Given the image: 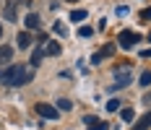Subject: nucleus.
I'll list each match as a JSON object with an SVG mask.
<instances>
[{"label":"nucleus","mask_w":151,"mask_h":130,"mask_svg":"<svg viewBox=\"0 0 151 130\" xmlns=\"http://www.w3.org/2000/svg\"><path fill=\"white\" fill-rule=\"evenodd\" d=\"M42 57H45V50H42V47H37V50H34V55H31V65H39Z\"/></svg>","instance_id":"obj_12"},{"label":"nucleus","mask_w":151,"mask_h":130,"mask_svg":"<svg viewBox=\"0 0 151 130\" xmlns=\"http://www.w3.org/2000/svg\"><path fill=\"white\" fill-rule=\"evenodd\" d=\"M58 52H60V44H58V42H50V44H47L45 55H58Z\"/></svg>","instance_id":"obj_14"},{"label":"nucleus","mask_w":151,"mask_h":130,"mask_svg":"<svg viewBox=\"0 0 151 130\" xmlns=\"http://www.w3.org/2000/svg\"><path fill=\"white\" fill-rule=\"evenodd\" d=\"M115 75H117V81H115V86H128L130 83V65H117V70H115Z\"/></svg>","instance_id":"obj_3"},{"label":"nucleus","mask_w":151,"mask_h":130,"mask_svg":"<svg viewBox=\"0 0 151 130\" xmlns=\"http://www.w3.org/2000/svg\"><path fill=\"white\" fill-rule=\"evenodd\" d=\"M68 3H76V0H68Z\"/></svg>","instance_id":"obj_24"},{"label":"nucleus","mask_w":151,"mask_h":130,"mask_svg":"<svg viewBox=\"0 0 151 130\" xmlns=\"http://www.w3.org/2000/svg\"><path fill=\"white\" fill-rule=\"evenodd\" d=\"M117 16H128V5H117Z\"/></svg>","instance_id":"obj_22"},{"label":"nucleus","mask_w":151,"mask_h":130,"mask_svg":"<svg viewBox=\"0 0 151 130\" xmlns=\"http://www.w3.org/2000/svg\"><path fill=\"white\" fill-rule=\"evenodd\" d=\"M91 34H94L91 26H81V29H78V37H81V39H83V37H91Z\"/></svg>","instance_id":"obj_17"},{"label":"nucleus","mask_w":151,"mask_h":130,"mask_svg":"<svg viewBox=\"0 0 151 130\" xmlns=\"http://www.w3.org/2000/svg\"><path fill=\"white\" fill-rule=\"evenodd\" d=\"M149 128H151V109H149L143 117H141V120H138V122H136L130 130H149Z\"/></svg>","instance_id":"obj_6"},{"label":"nucleus","mask_w":151,"mask_h":130,"mask_svg":"<svg viewBox=\"0 0 151 130\" xmlns=\"http://www.w3.org/2000/svg\"><path fill=\"white\" fill-rule=\"evenodd\" d=\"M37 115L47 117V120H58V109L52 104H37Z\"/></svg>","instance_id":"obj_4"},{"label":"nucleus","mask_w":151,"mask_h":130,"mask_svg":"<svg viewBox=\"0 0 151 130\" xmlns=\"http://www.w3.org/2000/svg\"><path fill=\"white\" fill-rule=\"evenodd\" d=\"M11 57H13V50H11L8 44H0V65H5Z\"/></svg>","instance_id":"obj_7"},{"label":"nucleus","mask_w":151,"mask_h":130,"mask_svg":"<svg viewBox=\"0 0 151 130\" xmlns=\"http://www.w3.org/2000/svg\"><path fill=\"white\" fill-rule=\"evenodd\" d=\"M112 52H115V44H107L102 52H96V55H94V62H102V57H109Z\"/></svg>","instance_id":"obj_8"},{"label":"nucleus","mask_w":151,"mask_h":130,"mask_svg":"<svg viewBox=\"0 0 151 130\" xmlns=\"http://www.w3.org/2000/svg\"><path fill=\"white\" fill-rule=\"evenodd\" d=\"M0 37H3V29H0Z\"/></svg>","instance_id":"obj_25"},{"label":"nucleus","mask_w":151,"mask_h":130,"mask_svg":"<svg viewBox=\"0 0 151 130\" xmlns=\"http://www.w3.org/2000/svg\"><path fill=\"white\" fill-rule=\"evenodd\" d=\"M31 68H24V65H11V68H5V70L0 73V83H5V86H24V83H29L31 81Z\"/></svg>","instance_id":"obj_1"},{"label":"nucleus","mask_w":151,"mask_h":130,"mask_svg":"<svg viewBox=\"0 0 151 130\" xmlns=\"http://www.w3.org/2000/svg\"><path fill=\"white\" fill-rule=\"evenodd\" d=\"M141 21L146 24V21H151V8H146V11H141Z\"/></svg>","instance_id":"obj_20"},{"label":"nucleus","mask_w":151,"mask_h":130,"mask_svg":"<svg viewBox=\"0 0 151 130\" xmlns=\"http://www.w3.org/2000/svg\"><path fill=\"white\" fill-rule=\"evenodd\" d=\"M120 117H122V122H130V120H133L136 115H133V109H130V107H125V109L120 112Z\"/></svg>","instance_id":"obj_15"},{"label":"nucleus","mask_w":151,"mask_h":130,"mask_svg":"<svg viewBox=\"0 0 151 130\" xmlns=\"http://www.w3.org/2000/svg\"><path fill=\"white\" fill-rule=\"evenodd\" d=\"M107 109H109V112H115V109H120V99H112L109 104H107Z\"/></svg>","instance_id":"obj_19"},{"label":"nucleus","mask_w":151,"mask_h":130,"mask_svg":"<svg viewBox=\"0 0 151 130\" xmlns=\"http://www.w3.org/2000/svg\"><path fill=\"white\" fill-rule=\"evenodd\" d=\"M83 122L89 125V130H107V122H102V120H96L94 115H86V117H83Z\"/></svg>","instance_id":"obj_5"},{"label":"nucleus","mask_w":151,"mask_h":130,"mask_svg":"<svg viewBox=\"0 0 151 130\" xmlns=\"http://www.w3.org/2000/svg\"><path fill=\"white\" fill-rule=\"evenodd\" d=\"M5 18L8 21H16V0H8L5 3Z\"/></svg>","instance_id":"obj_10"},{"label":"nucleus","mask_w":151,"mask_h":130,"mask_svg":"<svg viewBox=\"0 0 151 130\" xmlns=\"http://www.w3.org/2000/svg\"><path fill=\"white\" fill-rule=\"evenodd\" d=\"M141 55H143V57H151V50H143Z\"/></svg>","instance_id":"obj_23"},{"label":"nucleus","mask_w":151,"mask_h":130,"mask_svg":"<svg viewBox=\"0 0 151 130\" xmlns=\"http://www.w3.org/2000/svg\"><path fill=\"white\" fill-rule=\"evenodd\" d=\"M138 83H141L143 88L151 86V70H143V73H141V81H138Z\"/></svg>","instance_id":"obj_13"},{"label":"nucleus","mask_w":151,"mask_h":130,"mask_svg":"<svg viewBox=\"0 0 151 130\" xmlns=\"http://www.w3.org/2000/svg\"><path fill=\"white\" fill-rule=\"evenodd\" d=\"M16 39H18V47H21V50H26V47L31 44V34H29V31H21Z\"/></svg>","instance_id":"obj_9"},{"label":"nucleus","mask_w":151,"mask_h":130,"mask_svg":"<svg viewBox=\"0 0 151 130\" xmlns=\"http://www.w3.org/2000/svg\"><path fill=\"white\" fill-rule=\"evenodd\" d=\"M70 107H73V104H70L68 99H60V101H58V109H65V112H68Z\"/></svg>","instance_id":"obj_18"},{"label":"nucleus","mask_w":151,"mask_h":130,"mask_svg":"<svg viewBox=\"0 0 151 130\" xmlns=\"http://www.w3.org/2000/svg\"><path fill=\"white\" fill-rule=\"evenodd\" d=\"M26 26H29V29H39V16L29 13V16H26Z\"/></svg>","instance_id":"obj_11"},{"label":"nucleus","mask_w":151,"mask_h":130,"mask_svg":"<svg viewBox=\"0 0 151 130\" xmlns=\"http://www.w3.org/2000/svg\"><path fill=\"white\" fill-rule=\"evenodd\" d=\"M86 18V11H73L70 13V21H83Z\"/></svg>","instance_id":"obj_16"},{"label":"nucleus","mask_w":151,"mask_h":130,"mask_svg":"<svg viewBox=\"0 0 151 130\" xmlns=\"http://www.w3.org/2000/svg\"><path fill=\"white\" fill-rule=\"evenodd\" d=\"M55 31H58V34H60V37H65V34H68V29H65V26H63V24H55Z\"/></svg>","instance_id":"obj_21"},{"label":"nucleus","mask_w":151,"mask_h":130,"mask_svg":"<svg viewBox=\"0 0 151 130\" xmlns=\"http://www.w3.org/2000/svg\"><path fill=\"white\" fill-rule=\"evenodd\" d=\"M117 39H120V47H122V50H130V47H136V42L141 39V37H138L136 31H120Z\"/></svg>","instance_id":"obj_2"}]
</instances>
